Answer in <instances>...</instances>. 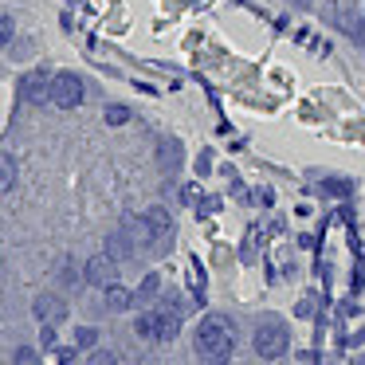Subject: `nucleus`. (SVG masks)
I'll return each mask as SVG.
<instances>
[{
    "label": "nucleus",
    "instance_id": "1",
    "mask_svg": "<svg viewBox=\"0 0 365 365\" xmlns=\"http://www.w3.org/2000/svg\"><path fill=\"white\" fill-rule=\"evenodd\" d=\"M197 354L205 357L208 365H224L232 354H236V334H232V326L224 322V318H205L197 330Z\"/></svg>",
    "mask_w": 365,
    "mask_h": 365
},
{
    "label": "nucleus",
    "instance_id": "2",
    "mask_svg": "<svg viewBox=\"0 0 365 365\" xmlns=\"http://www.w3.org/2000/svg\"><path fill=\"white\" fill-rule=\"evenodd\" d=\"M255 354L263 357V361H275V357H283L287 354V326L283 322H275V318H271V322H259L255 326Z\"/></svg>",
    "mask_w": 365,
    "mask_h": 365
},
{
    "label": "nucleus",
    "instance_id": "3",
    "mask_svg": "<svg viewBox=\"0 0 365 365\" xmlns=\"http://www.w3.org/2000/svg\"><path fill=\"white\" fill-rule=\"evenodd\" d=\"M83 95H87V87H83L79 75L63 71V75H56V79H51V103H56L59 110H75V106L83 103Z\"/></svg>",
    "mask_w": 365,
    "mask_h": 365
},
{
    "label": "nucleus",
    "instance_id": "4",
    "mask_svg": "<svg viewBox=\"0 0 365 365\" xmlns=\"http://www.w3.org/2000/svg\"><path fill=\"white\" fill-rule=\"evenodd\" d=\"M20 98H24V103H32V106L51 103V79H48V71H28L24 79H20Z\"/></svg>",
    "mask_w": 365,
    "mask_h": 365
},
{
    "label": "nucleus",
    "instance_id": "5",
    "mask_svg": "<svg viewBox=\"0 0 365 365\" xmlns=\"http://www.w3.org/2000/svg\"><path fill=\"white\" fill-rule=\"evenodd\" d=\"M87 283H95V287H110V283H118V263L110 259V255H95V259H87Z\"/></svg>",
    "mask_w": 365,
    "mask_h": 365
},
{
    "label": "nucleus",
    "instance_id": "6",
    "mask_svg": "<svg viewBox=\"0 0 365 365\" xmlns=\"http://www.w3.org/2000/svg\"><path fill=\"white\" fill-rule=\"evenodd\" d=\"M32 310H36V318H40L43 326H59L67 318V302L59 299V294H40V299L32 302Z\"/></svg>",
    "mask_w": 365,
    "mask_h": 365
},
{
    "label": "nucleus",
    "instance_id": "7",
    "mask_svg": "<svg viewBox=\"0 0 365 365\" xmlns=\"http://www.w3.org/2000/svg\"><path fill=\"white\" fill-rule=\"evenodd\" d=\"M142 224H145V236L150 240H165L169 232H173V220H169L165 208H150V212L142 216Z\"/></svg>",
    "mask_w": 365,
    "mask_h": 365
},
{
    "label": "nucleus",
    "instance_id": "8",
    "mask_svg": "<svg viewBox=\"0 0 365 365\" xmlns=\"http://www.w3.org/2000/svg\"><path fill=\"white\" fill-rule=\"evenodd\" d=\"M158 161H161V169H177L181 165V142L165 138V142L158 145Z\"/></svg>",
    "mask_w": 365,
    "mask_h": 365
},
{
    "label": "nucleus",
    "instance_id": "9",
    "mask_svg": "<svg viewBox=\"0 0 365 365\" xmlns=\"http://www.w3.org/2000/svg\"><path fill=\"white\" fill-rule=\"evenodd\" d=\"M130 302H134V294H130L122 283H110V287H106V307H110V310H126Z\"/></svg>",
    "mask_w": 365,
    "mask_h": 365
},
{
    "label": "nucleus",
    "instance_id": "10",
    "mask_svg": "<svg viewBox=\"0 0 365 365\" xmlns=\"http://www.w3.org/2000/svg\"><path fill=\"white\" fill-rule=\"evenodd\" d=\"M16 185V161L9 153H0V192H9Z\"/></svg>",
    "mask_w": 365,
    "mask_h": 365
},
{
    "label": "nucleus",
    "instance_id": "11",
    "mask_svg": "<svg viewBox=\"0 0 365 365\" xmlns=\"http://www.w3.org/2000/svg\"><path fill=\"white\" fill-rule=\"evenodd\" d=\"M138 334L150 341H158V310H145L142 318H138Z\"/></svg>",
    "mask_w": 365,
    "mask_h": 365
},
{
    "label": "nucleus",
    "instance_id": "12",
    "mask_svg": "<svg viewBox=\"0 0 365 365\" xmlns=\"http://www.w3.org/2000/svg\"><path fill=\"white\" fill-rule=\"evenodd\" d=\"M158 287H161V279H158V275H145V279H142V287H138V294H134V299H142V302H145V299H153V294H158Z\"/></svg>",
    "mask_w": 365,
    "mask_h": 365
},
{
    "label": "nucleus",
    "instance_id": "13",
    "mask_svg": "<svg viewBox=\"0 0 365 365\" xmlns=\"http://www.w3.org/2000/svg\"><path fill=\"white\" fill-rule=\"evenodd\" d=\"M106 247H110V259H126V255H130V244H126L122 232H118V236H110V244H106Z\"/></svg>",
    "mask_w": 365,
    "mask_h": 365
},
{
    "label": "nucleus",
    "instance_id": "14",
    "mask_svg": "<svg viewBox=\"0 0 365 365\" xmlns=\"http://www.w3.org/2000/svg\"><path fill=\"white\" fill-rule=\"evenodd\" d=\"M95 341H98V334L91 330V326H79V330H75V346H79V349H91Z\"/></svg>",
    "mask_w": 365,
    "mask_h": 365
},
{
    "label": "nucleus",
    "instance_id": "15",
    "mask_svg": "<svg viewBox=\"0 0 365 365\" xmlns=\"http://www.w3.org/2000/svg\"><path fill=\"white\" fill-rule=\"evenodd\" d=\"M106 122H110V126H126L130 110H126V106H106Z\"/></svg>",
    "mask_w": 365,
    "mask_h": 365
},
{
    "label": "nucleus",
    "instance_id": "16",
    "mask_svg": "<svg viewBox=\"0 0 365 365\" xmlns=\"http://www.w3.org/2000/svg\"><path fill=\"white\" fill-rule=\"evenodd\" d=\"M12 361H16V365H40V354H36V349H28V346H20Z\"/></svg>",
    "mask_w": 365,
    "mask_h": 365
},
{
    "label": "nucleus",
    "instance_id": "17",
    "mask_svg": "<svg viewBox=\"0 0 365 365\" xmlns=\"http://www.w3.org/2000/svg\"><path fill=\"white\" fill-rule=\"evenodd\" d=\"M87 365H114V354H110V349H95Z\"/></svg>",
    "mask_w": 365,
    "mask_h": 365
},
{
    "label": "nucleus",
    "instance_id": "18",
    "mask_svg": "<svg viewBox=\"0 0 365 365\" xmlns=\"http://www.w3.org/2000/svg\"><path fill=\"white\" fill-rule=\"evenodd\" d=\"M9 40H12V20H9V16H0V48H4Z\"/></svg>",
    "mask_w": 365,
    "mask_h": 365
},
{
    "label": "nucleus",
    "instance_id": "19",
    "mask_svg": "<svg viewBox=\"0 0 365 365\" xmlns=\"http://www.w3.org/2000/svg\"><path fill=\"white\" fill-rule=\"evenodd\" d=\"M40 341H43V349H51V346H56V326H43Z\"/></svg>",
    "mask_w": 365,
    "mask_h": 365
},
{
    "label": "nucleus",
    "instance_id": "20",
    "mask_svg": "<svg viewBox=\"0 0 365 365\" xmlns=\"http://www.w3.org/2000/svg\"><path fill=\"white\" fill-rule=\"evenodd\" d=\"M357 365H365V354H361V357H357Z\"/></svg>",
    "mask_w": 365,
    "mask_h": 365
},
{
    "label": "nucleus",
    "instance_id": "21",
    "mask_svg": "<svg viewBox=\"0 0 365 365\" xmlns=\"http://www.w3.org/2000/svg\"><path fill=\"white\" fill-rule=\"evenodd\" d=\"M361 43H365V40H361Z\"/></svg>",
    "mask_w": 365,
    "mask_h": 365
}]
</instances>
